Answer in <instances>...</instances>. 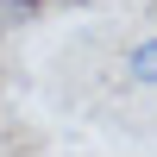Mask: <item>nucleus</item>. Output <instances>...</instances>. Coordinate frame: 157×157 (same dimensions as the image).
Returning a JSON list of instances; mask_svg holds the SVG:
<instances>
[{
  "label": "nucleus",
  "instance_id": "nucleus-2",
  "mask_svg": "<svg viewBox=\"0 0 157 157\" xmlns=\"http://www.w3.org/2000/svg\"><path fill=\"white\" fill-rule=\"evenodd\" d=\"M44 13V0H0V32H19Z\"/></svg>",
  "mask_w": 157,
  "mask_h": 157
},
{
  "label": "nucleus",
  "instance_id": "nucleus-1",
  "mask_svg": "<svg viewBox=\"0 0 157 157\" xmlns=\"http://www.w3.org/2000/svg\"><path fill=\"white\" fill-rule=\"evenodd\" d=\"M126 82H132V88H157V32L126 50Z\"/></svg>",
  "mask_w": 157,
  "mask_h": 157
}]
</instances>
